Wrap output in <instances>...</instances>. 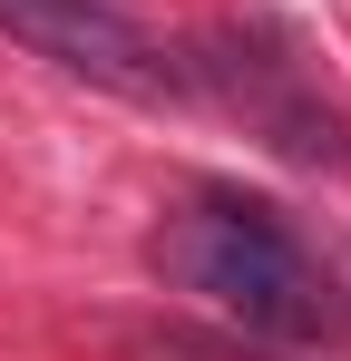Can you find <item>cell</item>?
I'll return each mask as SVG.
<instances>
[{"label": "cell", "mask_w": 351, "mask_h": 361, "mask_svg": "<svg viewBox=\"0 0 351 361\" xmlns=\"http://www.w3.org/2000/svg\"><path fill=\"white\" fill-rule=\"evenodd\" d=\"M147 264L166 274L176 293L215 302L225 322L244 332H264V342H332L342 332V302H332V274L302 254L273 205H254V195H225V185H205V195H185L156 244H147Z\"/></svg>", "instance_id": "6da1fadb"}, {"label": "cell", "mask_w": 351, "mask_h": 361, "mask_svg": "<svg viewBox=\"0 0 351 361\" xmlns=\"http://www.w3.org/2000/svg\"><path fill=\"white\" fill-rule=\"evenodd\" d=\"M176 88H205L225 118H244V137H264L292 166H351V118L332 108V88L302 68V49H283L273 30H205L185 39Z\"/></svg>", "instance_id": "7a4b0ae2"}, {"label": "cell", "mask_w": 351, "mask_h": 361, "mask_svg": "<svg viewBox=\"0 0 351 361\" xmlns=\"http://www.w3.org/2000/svg\"><path fill=\"white\" fill-rule=\"evenodd\" d=\"M0 30L30 49V59L68 68V78H98L117 98H176V59L166 39L117 10V0H0Z\"/></svg>", "instance_id": "3957f363"}]
</instances>
